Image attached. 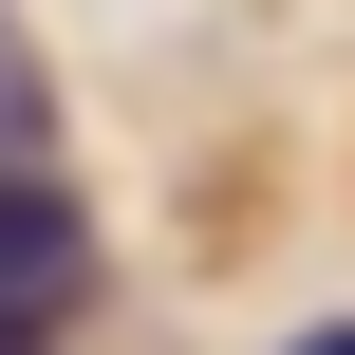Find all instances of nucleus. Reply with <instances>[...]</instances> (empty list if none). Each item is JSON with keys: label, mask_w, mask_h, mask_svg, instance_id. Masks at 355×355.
I'll list each match as a JSON object with an SVG mask.
<instances>
[{"label": "nucleus", "mask_w": 355, "mask_h": 355, "mask_svg": "<svg viewBox=\"0 0 355 355\" xmlns=\"http://www.w3.org/2000/svg\"><path fill=\"white\" fill-rule=\"evenodd\" d=\"M94 300V206L56 168H0V337H56Z\"/></svg>", "instance_id": "f257e3e1"}, {"label": "nucleus", "mask_w": 355, "mask_h": 355, "mask_svg": "<svg viewBox=\"0 0 355 355\" xmlns=\"http://www.w3.org/2000/svg\"><path fill=\"white\" fill-rule=\"evenodd\" d=\"M19 150H37V94H19V75H0V168H19Z\"/></svg>", "instance_id": "f03ea898"}, {"label": "nucleus", "mask_w": 355, "mask_h": 355, "mask_svg": "<svg viewBox=\"0 0 355 355\" xmlns=\"http://www.w3.org/2000/svg\"><path fill=\"white\" fill-rule=\"evenodd\" d=\"M281 355H355V318H318V337H281Z\"/></svg>", "instance_id": "7ed1b4c3"}, {"label": "nucleus", "mask_w": 355, "mask_h": 355, "mask_svg": "<svg viewBox=\"0 0 355 355\" xmlns=\"http://www.w3.org/2000/svg\"><path fill=\"white\" fill-rule=\"evenodd\" d=\"M0 355H37V337H0Z\"/></svg>", "instance_id": "20e7f679"}]
</instances>
